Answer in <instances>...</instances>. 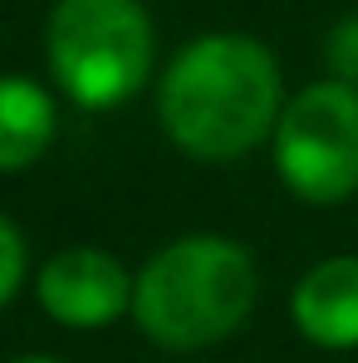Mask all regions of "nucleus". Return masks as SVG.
I'll return each mask as SVG.
<instances>
[{
    "label": "nucleus",
    "instance_id": "obj_1",
    "mask_svg": "<svg viewBox=\"0 0 358 363\" xmlns=\"http://www.w3.org/2000/svg\"><path fill=\"white\" fill-rule=\"evenodd\" d=\"M280 64L250 35H201L167 64L157 118L196 162H236L275 138L285 113Z\"/></svg>",
    "mask_w": 358,
    "mask_h": 363
},
{
    "label": "nucleus",
    "instance_id": "obj_2",
    "mask_svg": "<svg viewBox=\"0 0 358 363\" xmlns=\"http://www.w3.org/2000/svg\"><path fill=\"white\" fill-rule=\"evenodd\" d=\"M255 290V260L240 241L181 236L142 265L133 285V324L157 349H211L250 319Z\"/></svg>",
    "mask_w": 358,
    "mask_h": 363
},
{
    "label": "nucleus",
    "instance_id": "obj_3",
    "mask_svg": "<svg viewBox=\"0 0 358 363\" xmlns=\"http://www.w3.org/2000/svg\"><path fill=\"white\" fill-rule=\"evenodd\" d=\"M50 74L69 104L99 113L128 104L152 69V20L142 0H60L50 15Z\"/></svg>",
    "mask_w": 358,
    "mask_h": 363
},
{
    "label": "nucleus",
    "instance_id": "obj_4",
    "mask_svg": "<svg viewBox=\"0 0 358 363\" xmlns=\"http://www.w3.org/2000/svg\"><path fill=\"white\" fill-rule=\"evenodd\" d=\"M275 172L304 206H339L358 191V89L319 79L285 104L270 138Z\"/></svg>",
    "mask_w": 358,
    "mask_h": 363
},
{
    "label": "nucleus",
    "instance_id": "obj_5",
    "mask_svg": "<svg viewBox=\"0 0 358 363\" xmlns=\"http://www.w3.org/2000/svg\"><path fill=\"white\" fill-rule=\"evenodd\" d=\"M133 285H138V275H128L123 260L94 245H69L60 255H50L45 270L35 275L40 309L64 329L118 324L123 314H133Z\"/></svg>",
    "mask_w": 358,
    "mask_h": 363
},
{
    "label": "nucleus",
    "instance_id": "obj_6",
    "mask_svg": "<svg viewBox=\"0 0 358 363\" xmlns=\"http://www.w3.org/2000/svg\"><path fill=\"white\" fill-rule=\"evenodd\" d=\"M290 319L314 349H358V255H329L299 275Z\"/></svg>",
    "mask_w": 358,
    "mask_h": 363
},
{
    "label": "nucleus",
    "instance_id": "obj_7",
    "mask_svg": "<svg viewBox=\"0 0 358 363\" xmlns=\"http://www.w3.org/2000/svg\"><path fill=\"white\" fill-rule=\"evenodd\" d=\"M55 128H60V108L35 79L0 74V172L35 167L55 143Z\"/></svg>",
    "mask_w": 358,
    "mask_h": 363
},
{
    "label": "nucleus",
    "instance_id": "obj_8",
    "mask_svg": "<svg viewBox=\"0 0 358 363\" xmlns=\"http://www.w3.org/2000/svg\"><path fill=\"white\" fill-rule=\"evenodd\" d=\"M20 285H25V236L10 216H0V304L15 300Z\"/></svg>",
    "mask_w": 358,
    "mask_h": 363
},
{
    "label": "nucleus",
    "instance_id": "obj_9",
    "mask_svg": "<svg viewBox=\"0 0 358 363\" xmlns=\"http://www.w3.org/2000/svg\"><path fill=\"white\" fill-rule=\"evenodd\" d=\"M329 69H334L339 84L358 89V15L334 25V35H329Z\"/></svg>",
    "mask_w": 358,
    "mask_h": 363
},
{
    "label": "nucleus",
    "instance_id": "obj_10",
    "mask_svg": "<svg viewBox=\"0 0 358 363\" xmlns=\"http://www.w3.org/2000/svg\"><path fill=\"white\" fill-rule=\"evenodd\" d=\"M15 363H60V359H45V354H30V359H15Z\"/></svg>",
    "mask_w": 358,
    "mask_h": 363
}]
</instances>
